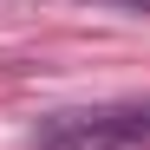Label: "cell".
I'll use <instances>...</instances> for the list:
<instances>
[{
    "label": "cell",
    "mask_w": 150,
    "mask_h": 150,
    "mask_svg": "<svg viewBox=\"0 0 150 150\" xmlns=\"http://www.w3.org/2000/svg\"><path fill=\"white\" fill-rule=\"evenodd\" d=\"M124 7H144V13H150V0H124Z\"/></svg>",
    "instance_id": "7a4b0ae2"
},
{
    "label": "cell",
    "mask_w": 150,
    "mask_h": 150,
    "mask_svg": "<svg viewBox=\"0 0 150 150\" xmlns=\"http://www.w3.org/2000/svg\"><path fill=\"white\" fill-rule=\"evenodd\" d=\"M26 150H150V105L59 111L26 137Z\"/></svg>",
    "instance_id": "6da1fadb"
}]
</instances>
